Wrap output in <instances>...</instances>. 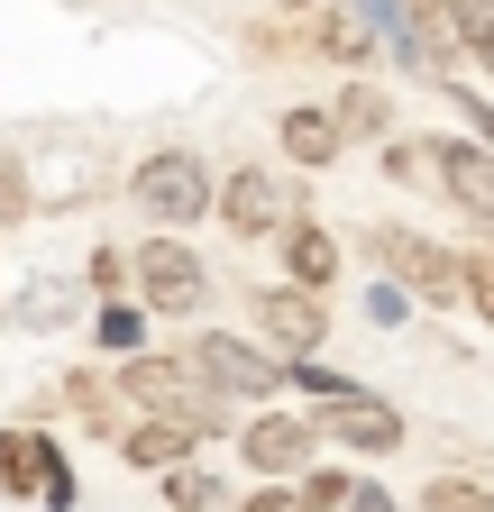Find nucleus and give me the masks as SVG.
I'll return each mask as SVG.
<instances>
[{
	"instance_id": "23",
	"label": "nucleus",
	"mask_w": 494,
	"mask_h": 512,
	"mask_svg": "<svg viewBox=\"0 0 494 512\" xmlns=\"http://www.w3.org/2000/svg\"><path fill=\"white\" fill-rule=\"evenodd\" d=\"M366 320H376V330H403V320H412V284L376 275V284H366Z\"/></svg>"
},
{
	"instance_id": "9",
	"label": "nucleus",
	"mask_w": 494,
	"mask_h": 512,
	"mask_svg": "<svg viewBox=\"0 0 494 512\" xmlns=\"http://www.w3.org/2000/svg\"><path fill=\"white\" fill-rule=\"evenodd\" d=\"M257 330H266V348L293 366V357H321V339H330V302L312 293V284H266L257 293Z\"/></svg>"
},
{
	"instance_id": "24",
	"label": "nucleus",
	"mask_w": 494,
	"mask_h": 512,
	"mask_svg": "<svg viewBox=\"0 0 494 512\" xmlns=\"http://www.w3.org/2000/svg\"><path fill=\"white\" fill-rule=\"evenodd\" d=\"M357 494V476L348 467H302V503H312V512H339Z\"/></svg>"
},
{
	"instance_id": "19",
	"label": "nucleus",
	"mask_w": 494,
	"mask_h": 512,
	"mask_svg": "<svg viewBox=\"0 0 494 512\" xmlns=\"http://www.w3.org/2000/svg\"><path fill=\"white\" fill-rule=\"evenodd\" d=\"M421 512H494V494L476 476H430L421 485Z\"/></svg>"
},
{
	"instance_id": "7",
	"label": "nucleus",
	"mask_w": 494,
	"mask_h": 512,
	"mask_svg": "<svg viewBox=\"0 0 494 512\" xmlns=\"http://www.w3.org/2000/svg\"><path fill=\"white\" fill-rule=\"evenodd\" d=\"M0 494L46 503V512H74V467H65V448H55L37 421H10V430H0Z\"/></svg>"
},
{
	"instance_id": "4",
	"label": "nucleus",
	"mask_w": 494,
	"mask_h": 512,
	"mask_svg": "<svg viewBox=\"0 0 494 512\" xmlns=\"http://www.w3.org/2000/svg\"><path fill=\"white\" fill-rule=\"evenodd\" d=\"M138 302L165 311V320H202V302H211V266H202V247L183 238V229L138 238Z\"/></svg>"
},
{
	"instance_id": "17",
	"label": "nucleus",
	"mask_w": 494,
	"mask_h": 512,
	"mask_svg": "<svg viewBox=\"0 0 494 512\" xmlns=\"http://www.w3.org/2000/svg\"><path fill=\"white\" fill-rule=\"evenodd\" d=\"M339 128H348V138H385V128H394V101L376 92V83H339Z\"/></svg>"
},
{
	"instance_id": "26",
	"label": "nucleus",
	"mask_w": 494,
	"mask_h": 512,
	"mask_svg": "<svg viewBox=\"0 0 494 512\" xmlns=\"http://www.w3.org/2000/svg\"><path fill=\"white\" fill-rule=\"evenodd\" d=\"M129 275H138V256H119V247H92V284H101L110 302H119V284H129Z\"/></svg>"
},
{
	"instance_id": "15",
	"label": "nucleus",
	"mask_w": 494,
	"mask_h": 512,
	"mask_svg": "<svg viewBox=\"0 0 494 512\" xmlns=\"http://www.w3.org/2000/svg\"><path fill=\"white\" fill-rule=\"evenodd\" d=\"M312 46H321L330 64H348V74H357V64H366V55H376L385 37H376V28H366L357 10H321V28H312Z\"/></svg>"
},
{
	"instance_id": "21",
	"label": "nucleus",
	"mask_w": 494,
	"mask_h": 512,
	"mask_svg": "<svg viewBox=\"0 0 494 512\" xmlns=\"http://www.w3.org/2000/svg\"><path fill=\"white\" fill-rule=\"evenodd\" d=\"M37 211V183H28V156H0V229H19Z\"/></svg>"
},
{
	"instance_id": "11",
	"label": "nucleus",
	"mask_w": 494,
	"mask_h": 512,
	"mask_svg": "<svg viewBox=\"0 0 494 512\" xmlns=\"http://www.w3.org/2000/svg\"><path fill=\"white\" fill-rule=\"evenodd\" d=\"M284 183H275V165H238V174H220V229L229 238H284Z\"/></svg>"
},
{
	"instance_id": "8",
	"label": "nucleus",
	"mask_w": 494,
	"mask_h": 512,
	"mask_svg": "<svg viewBox=\"0 0 494 512\" xmlns=\"http://www.w3.org/2000/svg\"><path fill=\"white\" fill-rule=\"evenodd\" d=\"M430 183H440L449 202L494 238V147L476 138V128H449V138H430Z\"/></svg>"
},
{
	"instance_id": "28",
	"label": "nucleus",
	"mask_w": 494,
	"mask_h": 512,
	"mask_svg": "<svg viewBox=\"0 0 494 512\" xmlns=\"http://www.w3.org/2000/svg\"><path fill=\"white\" fill-rule=\"evenodd\" d=\"M238 512H312V503H302V485H257Z\"/></svg>"
},
{
	"instance_id": "13",
	"label": "nucleus",
	"mask_w": 494,
	"mask_h": 512,
	"mask_svg": "<svg viewBox=\"0 0 494 512\" xmlns=\"http://www.w3.org/2000/svg\"><path fill=\"white\" fill-rule=\"evenodd\" d=\"M339 266H348V247H339L321 220H284V284L330 293V284H339Z\"/></svg>"
},
{
	"instance_id": "2",
	"label": "nucleus",
	"mask_w": 494,
	"mask_h": 512,
	"mask_svg": "<svg viewBox=\"0 0 494 512\" xmlns=\"http://www.w3.org/2000/svg\"><path fill=\"white\" fill-rule=\"evenodd\" d=\"M129 211L147 229H202V220H220V174L193 147H156L129 165Z\"/></svg>"
},
{
	"instance_id": "29",
	"label": "nucleus",
	"mask_w": 494,
	"mask_h": 512,
	"mask_svg": "<svg viewBox=\"0 0 494 512\" xmlns=\"http://www.w3.org/2000/svg\"><path fill=\"white\" fill-rule=\"evenodd\" d=\"M339 512H403V503H394V494H385V485H376V476H357V494H348V503H339Z\"/></svg>"
},
{
	"instance_id": "20",
	"label": "nucleus",
	"mask_w": 494,
	"mask_h": 512,
	"mask_svg": "<svg viewBox=\"0 0 494 512\" xmlns=\"http://www.w3.org/2000/svg\"><path fill=\"white\" fill-rule=\"evenodd\" d=\"M293 384H302L312 403H348V394H366V384H357V375H339L330 357H293Z\"/></svg>"
},
{
	"instance_id": "3",
	"label": "nucleus",
	"mask_w": 494,
	"mask_h": 512,
	"mask_svg": "<svg viewBox=\"0 0 494 512\" xmlns=\"http://www.w3.org/2000/svg\"><path fill=\"white\" fill-rule=\"evenodd\" d=\"M366 256H376L394 284H412V302H430V311H458V302H467V256H449L430 229L376 220V229H366Z\"/></svg>"
},
{
	"instance_id": "10",
	"label": "nucleus",
	"mask_w": 494,
	"mask_h": 512,
	"mask_svg": "<svg viewBox=\"0 0 494 512\" xmlns=\"http://www.w3.org/2000/svg\"><path fill=\"white\" fill-rule=\"evenodd\" d=\"M330 448H348V458H394V448L412 439V421L385 403V394H348V403H321L312 412Z\"/></svg>"
},
{
	"instance_id": "25",
	"label": "nucleus",
	"mask_w": 494,
	"mask_h": 512,
	"mask_svg": "<svg viewBox=\"0 0 494 512\" xmlns=\"http://www.w3.org/2000/svg\"><path fill=\"white\" fill-rule=\"evenodd\" d=\"M440 10H449V28H458V46H467V55L494 37V0H440Z\"/></svg>"
},
{
	"instance_id": "16",
	"label": "nucleus",
	"mask_w": 494,
	"mask_h": 512,
	"mask_svg": "<svg viewBox=\"0 0 494 512\" xmlns=\"http://www.w3.org/2000/svg\"><path fill=\"white\" fill-rule=\"evenodd\" d=\"M92 339L110 357H147V302H101L92 311Z\"/></svg>"
},
{
	"instance_id": "27",
	"label": "nucleus",
	"mask_w": 494,
	"mask_h": 512,
	"mask_svg": "<svg viewBox=\"0 0 494 512\" xmlns=\"http://www.w3.org/2000/svg\"><path fill=\"white\" fill-rule=\"evenodd\" d=\"M449 101H458V110H467V128H476V138H485V147H494V101H485V92H476V83H449Z\"/></svg>"
},
{
	"instance_id": "1",
	"label": "nucleus",
	"mask_w": 494,
	"mask_h": 512,
	"mask_svg": "<svg viewBox=\"0 0 494 512\" xmlns=\"http://www.w3.org/2000/svg\"><path fill=\"white\" fill-rule=\"evenodd\" d=\"M119 394L147 403L156 421H183L193 439H220V430H229V394H220L193 357H156V348H147V357H119Z\"/></svg>"
},
{
	"instance_id": "12",
	"label": "nucleus",
	"mask_w": 494,
	"mask_h": 512,
	"mask_svg": "<svg viewBox=\"0 0 494 512\" xmlns=\"http://www.w3.org/2000/svg\"><path fill=\"white\" fill-rule=\"evenodd\" d=\"M275 156H284V165H302V174H330V165L348 156V128H339V110H321V101H293V110H275Z\"/></svg>"
},
{
	"instance_id": "5",
	"label": "nucleus",
	"mask_w": 494,
	"mask_h": 512,
	"mask_svg": "<svg viewBox=\"0 0 494 512\" xmlns=\"http://www.w3.org/2000/svg\"><path fill=\"white\" fill-rule=\"evenodd\" d=\"M183 357H193L229 403H275L284 384H293V366H284L266 339H238V330H193V348H183Z\"/></svg>"
},
{
	"instance_id": "6",
	"label": "nucleus",
	"mask_w": 494,
	"mask_h": 512,
	"mask_svg": "<svg viewBox=\"0 0 494 512\" xmlns=\"http://www.w3.org/2000/svg\"><path fill=\"white\" fill-rule=\"evenodd\" d=\"M321 421H302V412H247L238 421V458L247 476H266V485H302V467H321Z\"/></svg>"
},
{
	"instance_id": "18",
	"label": "nucleus",
	"mask_w": 494,
	"mask_h": 512,
	"mask_svg": "<svg viewBox=\"0 0 494 512\" xmlns=\"http://www.w3.org/2000/svg\"><path fill=\"white\" fill-rule=\"evenodd\" d=\"M156 485H165V503H174V512H220V503H229V485H220L211 467H193V458H183V467H165Z\"/></svg>"
},
{
	"instance_id": "31",
	"label": "nucleus",
	"mask_w": 494,
	"mask_h": 512,
	"mask_svg": "<svg viewBox=\"0 0 494 512\" xmlns=\"http://www.w3.org/2000/svg\"><path fill=\"white\" fill-rule=\"evenodd\" d=\"M275 10H321V0H275Z\"/></svg>"
},
{
	"instance_id": "14",
	"label": "nucleus",
	"mask_w": 494,
	"mask_h": 512,
	"mask_svg": "<svg viewBox=\"0 0 494 512\" xmlns=\"http://www.w3.org/2000/svg\"><path fill=\"white\" fill-rule=\"evenodd\" d=\"M110 448H119V467H147V476H165V467H183V458H193L202 439L183 430V421H156V412H147V421H129V430H119Z\"/></svg>"
},
{
	"instance_id": "30",
	"label": "nucleus",
	"mask_w": 494,
	"mask_h": 512,
	"mask_svg": "<svg viewBox=\"0 0 494 512\" xmlns=\"http://www.w3.org/2000/svg\"><path fill=\"white\" fill-rule=\"evenodd\" d=\"M476 64H485V74H494V37H485V46H476Z\"/></svg>"
},
{
	"instance_id": "22",
	"label": "nucleus",
	"mask_w": 494,
	"mask_h": 512,
	"mask_svg": "<svg viewBox=\"0 0 494 512\" xmlns=\"http://www.w3.org/2000/svg\"><path fill=\"white\" fill-rule=\"evenodd\" d=\"M467 311L494 330V238H476V247H467Z\"/></svg>"
}]
</instances>
